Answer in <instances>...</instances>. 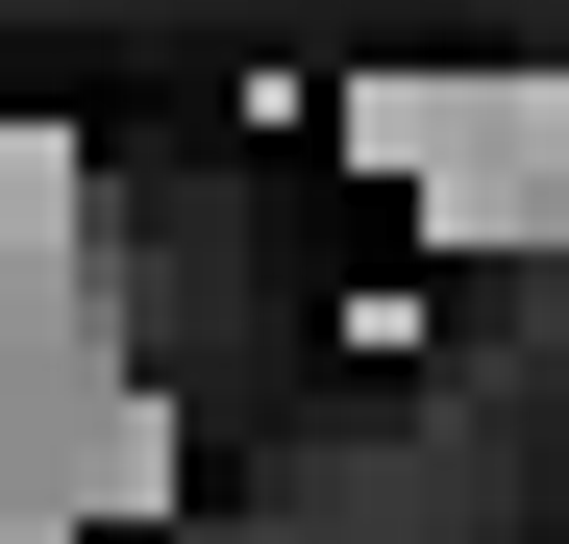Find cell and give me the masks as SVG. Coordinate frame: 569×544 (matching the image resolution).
Listing matches in <instances>:
<instances>
[{
	"mask_svg": "<svg viewBox=\"0 0 569 544\" xmlns=\"http://www.w3.org/2000/svg\"><path fill=\"white\" fill-rule=\"evenodd\" d=\"M371 173H397L446 248H545L569 223V100L545 74H397V100H371Z\"/></svg>",
	"mask_w": 569,
	"mask_h": 544,
	"instance_id": "obj_1",
	"label": "cell"
}]
</instances>
